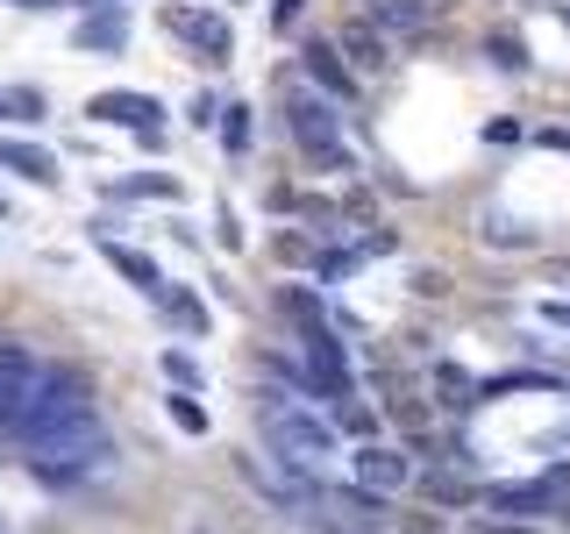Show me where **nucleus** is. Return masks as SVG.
<instances>
[{
    "mask_svg": "<svg viewBox=\"0 0 570 534\" xmlns=\"http://www.w3.org/2000/svg\"><path fill=\"white\" fill-rule=\"evenodd\" d=\"M485 58H492L499 71H528V43H521L513 29H492V36H485Z\"/></svg>",
    "mask_w": 570,
    "mask_h": 534,
    "instance_id": "18",
    "label": "nucleus"
},
{
    "mask_svg": "<svg viewBox=\"0 0 570 534\" xmlns=\"http://www.w3.org/2000/svg\"><path fill=\"white\" fill-rule=\"evenodd\" d=\"M478 236H485V243H507V249H521V243H528V228H513V221H492V214H485V228H478Z\"/></svg>",
    "mask_w": 570,
    "mask_h": 534,
    "instance_id": "24",
    "label": "nucleus"
},
{
    "mask_svg": "<svg viewBox=\"0 0 570 534\" xmlns=\"http://www.w3.org/2000/svg\"><path fill=\"white\" fill-rule=\"evenodd\" d=\"M22 463H29V477H43V485H86L94 471H107V427L86 414V421L58 427V435L22 442Z\"/></svg>",
    "mask_w": 570,
    "mask_h": 534,
    "instance_id": "3",
    "label": "nucleus"
},
{
    "mask_svg": "<svg viewBox=\"0 0 570 534\" xmlns=\"http://www.w3.org/2000/svg\"><path fill=\"white\" fill-rule=\"evenodd\" d=\"M570 492V471H542V477H521V485H485V513H507V521H542L549 506Z\"/></svg>",
    "mask_w": 570,
    "mask_h": 534,
    "instance_id": "5",
    "label": "nucleus"
},
{
    "mask_svg": "<svg viewBox=\"0 0 570 534\" xmlns=\"http://www.w3.org/2000/svg\"><path fill=\"white\" fill-rule=\"evenodd\" d=\"M193 121H200V129H214V121H222V100L200 93V100H193Z\"/></svg>",
    "mask_w": 570,
    "mask_h": 534,
    "instance_id": "25",
    "label": "nucleus"
},
{
    "mask_svg": "<svg viewBox=\"0 0 570 534\" xmlns=\"http://www.w3.org/2000/svg\"><path fill=\"white\" fill-rule=\"evenodd\" d=\"M0 100H8V115H43V93H36V86H14V93H0Z\"/></svg>",
    "mask_w": 570,
    "mask_h": 534,
    "instance_id": "23",
    "label": "nucleus"
},
{
    "mask_svg": "<svg viewBox=\"0 0 570 534\" xmlns=\"http://www.w3.org/2000/svg\"><path fill=\"white\" fill-rule=\"evenodd\" d=\"M285 129L299 136V150H307L314 165H328V171L350 165L343 157V121H335V100L321 93V86H299V93L285 100Z\"/></svg>",
    "mask_w": 570,
    "mask_h": 534,
    "instance_id": "4",
    "label": "nucleus"
},
{
    "mask_svg": "<svg viewBox=\"0 0 570 534\" xmlns=\"http://www.w3.org/2000/svg\"><path fill=\"white\" fill-rule=\"evenodd\" d=\"M343 50H350L356 71H385V36L371 29V22H350V29H343Z\"/></svg>",
    "mask_w": 570,
    "mask_h": 534,
    "instance_id": "15",
    "label": "nucleus"
},
{
    "mask_svg": "<svg viewBox=\"0 0 570 534\" xmlns=\"http://www.w3.org/2000/svg\"><path fill=\"white\" fill-rule=\"evenodd\" d=\"M307 79L328 100H350L356 93V79H350V65H343V50H335V43H307Z\"/></svg>",
    "mask_w": 570,
    "mask_h": 534,
    "instance_id": "13",
    "label": "nucleus"
},
{
    "mask_svg": "<svg viewBox=\"0 0 570 534\" xmlns=\"http://www.w3.org/2000/svg\"><path fill=\"white\" fill-rule=\"evenodd\" d=\"M100 257H107V264H115V271H121V278H129V285H136V293H142V299H157V285H165V271H157V264H150V257H142V249H129V243H100Z\"/></svg>",
    "mask_w": 570,
    "mask_h": 534,
    "instance_id": "14",
    "label": "nucleus"
},
{
    "mask_svg": "<svg viewBox=\"0 0 570 534\" xmlns=\"http://www.w3.org/2000/svg\"><path fill=\"white\" fill-rule=\"evenodd\" d=\"M8 8H36V14H43V8H58V0H8Z\"/></svg>",
    "mask_w": 570,
    "mask_h": 534,
    "instance_id": "28",
    "label": "nucleus"
},
{
    "mask_svg": "<svg viewBox=\"0 0 570 534\" xmlns=\"http://www.w3.org/2000/svg\"><path fill=\"white\" fill-rule=\"evenodd\" d=\"M165 29L186 36L207 65H228V50H236V29H228L222 14H200V8H165Z\"/></svg>",
    "mask_w": 570,
    "mask_h": 534,
    "instance_id": "7",
    "label": "nucleus"
},
{
    "mask_svg": "<svg viewBox=\"0 0 570 534\" xmlns=\"http://www.w3.org/2000/svg\"><path fill=\"white\" fill-rule=\"evenodd\" d=\"M0 165L14 178H29V186H58V157L43 150V142H22V136H0Z\"/></svg>",
    "mask_w": 570,
    "mask_h": 534,
    "instance_id": "12",
    "label": "nucleus"
},
{
    "mask_svg": "<svg viewBox=\"0 0 570 534\" xmlns=\"http://www.w3.org/2000/svg\"><path fill=\"white\" fill-rule=\"evenodd\" d=\"M157 307H165L178 328H207V299H193V293H178V285H157Z\"/></svg>",
    "mask_w": 570,
    "mask_h": 534,
    "instance_id": "16",
    "label": "nucleus"
},
{
    "mask_svg": "<svg viewBox=\"0 0 570 534\" xmlns=\"http://www.w3.org/2000/svg\"><path fill=\"white\" fill-rule=\"evenodd\" d=\"M115 192H129V200H136V192H157V200H178V178H165V171H157V178H121Z\"/></svg>",
    "mask_w": 570,
    "mask_h": 534,
    "instance_id": "22",
    "label": "nucleus"
},
{
    "mask_svg": "<svg viewBox=\"0 0 570 534\" xmlns=\"http://www.w3.org/2000/svg\"><path fill=\"white\" fill-rule=\"evenodd\" d=\"M171 421L186 427V435H207V406L193 399V392H171Z\"/></svg>",
    "mask_w": 570,
    "mask_h": 534,
    "instance_id": "19",
    "label": "nucleus"
},
{
    "mask_svg": "<svg viewBox=\"0 0 570 534\" xmlns=\"http://www.w3.org/2000/svg\"><path fill=\"white\" fill-rule=\"evenodd\" d=\"M364 22L371 29H392V36H421L428 22H435V8H428V0H364Z\"/></svg>",
    "mask_w": 570,
    "mask_h": 534,
    "instance_id": "11",
    "label": "nucleus"
},
{
    "mask_svg": "<svg viewBox=\"0 0 570 534\" xmlns=\"http://www.w3.org/2000/svg\"><path fill=\"white\" fill-rule=\"evenodd\" d=\"M222 142L228 150H249V107H222Z\"/></svg>",
    "mask_w": 570,
    "mask_h": 534,
    "instance_id": "21",
    "label": "nucleus"
},
{
    "mask_svg": "<svg viewBox=\"0 0 570 534\" xmlns=\"http://www.w3.org/2000/svg\"><path fill=\"white\" fill-rule=\"evenodd\" d=\"M414 293H428V299H442V293H450V278H442V271H414Z\"/></svg>",
    "mask_w": 570,
    "mask_h": 534,
    "instance_id": "26",
    "label": "nucleus"
},
{
    "mask_svg": "<svg viewBox=\"0 0 570 534\" xmlns=\"http://www.w3.org/2000/svg\"><path fill=\"white\" fill-rule=\"evenodd\" d=\"M86 115L94 121H107V129H129V136H142L157 150V136H165V107H157V93H94L86 100Z\"/></svg>",
    "mask_w": 570,
    "mask_h": 534,
    "instance_id": "6",
    "label": "nucleus"
},
{
    "mask_svg": "<svg viewBox=\"0 0 570 534\" xmlns=\"http://www.w3.org/2000/svg\"><path fill=\"white\" fill-rule=\"evenodd\" d=\"M86 414H94V385H86V370H79V364H43V370H36V385L22 392V406L8 414V427H0V435L36 442V435H58V427L86 421Z\"/></svg>",
    "mask_w": 570,
    "mask_h": 534,
    "instance_id": "2",
    "label": "nucleus"
},
{
    "mask_svg": "<svg viewBox=\"0 0 570 534\" xmlns=\"http://www.w3.org/2000/svg\"><path fill=\"white\" fill-rule=\"evenodd\" d=\"M257 427H264V442L278 449V463L293 477H314L321 463L343 449V442H335V421L314 414V406H299L293 392H264V399H257Z\"/></svg>",
    "mask_w": 570,
    "mask_h": 534,
    "instance_id": "1",
    "label": "nucleus"
},
{
    "mask_svg": "<svg viewBox=\"0 0 570 534\" xmlns=\"http://www.w3.org/2000/svg\"><path fill=\"white\" fill-rule=\"evenodd\" d=\"M36 370H43V364H36L22 343H0V427H8V414L22 406V392L36 385Z\"/></svg>",
    "mask_w": 570,
    "mask_h": 534,
    "instance_id": "10",
    "label": "nucleus"
},
{
    "mask_svg": "<svg viewBox=\"0 0 570 534\" xmlns=\"http://www.w3.org/2000/svg\"><path fill=\"white\" fill-rule=\"evenodd\" d=\"M350 463H356V485L379 492V498H392V492L406 485V477H414V463H406L400 449H385V442H364V449H356Z\"/></svg>",
    "mask_w": 570,
    "mask_h": 534,
    "instance_id": "8",
    "label": "nucleus"
},
{
    "mask_svg": "<svg viewBox=\"0 0 570 534\" xmlns=\"http://www.w3.org/2000/svg\"><path fill=\"white\" fill-rule=\"evenodd\" d=\"M71 43H79V50H100V58H115V50H129V14L107 0L100 14H86V22L71 29Z\"/></svg>",
    "mask_w": 570,
    "mask_h": 534,
    "instance_id": "9",
    "label": "nucleus"
},
{
    "mask_svg": "<svg viewBox=\"0 0 570 534\" xmlns=\"http://www.w3.org/2000/svg\"><path fill=\"white\" fill-rule=\"evenodd\" d=\"M542 320L549 328H570V299H542Z\"/></svg>",
    "mask_w": 570,
    "mask_h": 534,
    "instance_id": "27",
    "label": "nucleus"
},
{
    "mask_svg": "<svg viewBox=\"0 0 570 534\" xmlns=\"http://www.w3.org/2000/svg\"><path fill=\"white\" fill-rule=\"evenodd\" d=\"M0 121H8V100H0Z\"/></svg>",
    "mask_w": 570,
    "mask_h": 534,
    "instance_id": "29",
    "label": "nucleus"
},
{
    "mask_svg": "<svg viewBox=\"0 0 570 534\" xmlns=\"http://www.w3.org/2000/svg\"><path fill=\"white\" fill-rule=\"evenodd\" d=\"M165 378H171L178 392H193V385H200V364H193L186 349H165Z\"/></svg>",
    "mask_w": 570,
    "mask_h": 534,
    "instance_id": "20",
    "label": "nucleus"
},
{
    "mask_svg": "<svg viewBox=\"0 0 570 534\" xmlns=\"http://www.w3.org/2000/svg\"><path fill=\"white\" fill-rule=\"evenodd\" d=\"M421 492H428V498H435V506H471V498H478V492H471V485H463V477H456V471H428V477H421Z\"/></svg>",
    "mask_w": 570,
    "mask_h": 534,
    "instance_id": "17",
    "label": "nucleus"
}]
</instances>
